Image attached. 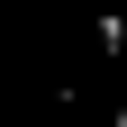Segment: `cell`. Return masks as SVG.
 I'll return each instance as SVG.
<instances>
[{
  "mask_svg": "<svg viewBox=\"0 0 127 127\" xmlns=\"http://www.w3.org/2000/svg\"><path fill=\"white\" fill-rule=\"evenodd\" d=\"M118 127H127V109H118Z\"/></svg>",
  "mask_w": 127,
  "mask_h": 127,
  "instance_id": "1",
  "label": "cell"
}]
</instances>
